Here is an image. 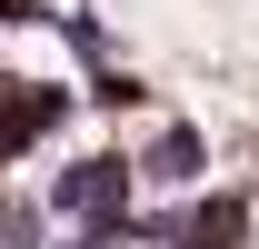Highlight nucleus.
I'll use <instances>...</instances> for the list:
<instances>
[{
    "instance_id": "f257e3e1",
    "label": "nucleus",
    "mask_w": 259,
    "mask_h": 249,
    "mask_svg": "<svg viewBox=\"0 0 259 249\" xmlns=\"http://www.w3.org/2000/svg\"><path fill=\"white\" fill-rule=\"evenodd\" d=\"M120 189H130V170H120V159H80V170L60 180V210L110 229V219H120Z\"/></svg>"
},
{
    "instance_id": "f03ea898",
    "label": "nucleus",
    "mask_w": 259,
    "mask_h": 249,
    "mask_svg": "<svg viewBox=\"0 0 259 249\" xmlns=\"http://www.w3.org/2000/svg\"><path fill=\"white\" fill-rule=\"evenodd\" d=\"M70 100L60 90H0V150H20V140H40V130L60 120Z\"/></svg>"
},
{
    "instance_id": "7ed1b4c3",
    "label": "nucleus",
    "mask_w": 259,
    "mask_h": 249,
    "mask_svg": "<svg viewBox=\"0 0 259 249\" xmlns=\"http://www.w3.org/2000/svg\"><path fill=\"white\" fill-rule=\"evenodd\" d=\"M140 170H150V180H190V170H199V130H160Z\"/></svg>"
}]
</instances>
